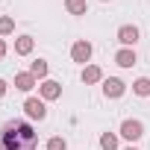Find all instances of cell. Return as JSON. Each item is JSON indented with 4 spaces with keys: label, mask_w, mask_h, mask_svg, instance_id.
Returning <instances> with one entry per match:
<instances>
[{
    "label": "cell",
    "mask_w": 150,
    "mask_h": 150,
    "mask_svg": "<svg viewBox=\"0 0 150 150\" xmlns=\"http://www.w3.org/2000/svg\"><path fill=\"white\" fill-rule=\"evenodd\" d=\"M0 147L3 150H35L38 147V132L27 121H9L0 129Z\"/></svg>",
    "instance_id": "cell-1"
},
{
    "label": "cell",
    "mask_w": 150,
    "mask_h": 150,
    "mask_svg": "<svg viewBox=\"0 0 150 150\" xmlns=\"http://www.w3.org/2000/svg\"><path fill=\"white\" fill-rule=\"evenodd\" d=\"M121 135H124L127 141H138V138L144 135V124L129 118V121H124V124H121Z\"/></svg>",
    "instance_id": "cell-2"
},
{
    "label": "cell",
    "mask_w": 150,
    "mask_h": 150,
    "mask_svg": "<svg viewBox=\"0 0 150 150\" xmlns=\"http://www.w3.org/2000/svg\"><path fill=\"white\" fill-rule=\"evenodd\" d=\"M24 112H27L30 118H35V121H44V115H47V106H44V100H38V97H30V100L24 103Z\"/></svg>",
    "instance_id": "cell-3"
},
{
    "label": "cell",
    "mask_w": 150,
    "mask_h": 150,
    "mask_svg": "<svg viewBox=\"0 0 150 150\" xmlns=\"http://www.w3.org/2000/svg\"><path fill=\"white\" fill-rule=\"evenodd\" d=\"M71 59H74V62H83V65H86V62L91 59V44H88V41H77V44L71 47Z\"/></svg>",
    "instance_id": "cell-4"
},
{
    "label": "cell",
    "mask_w": 150,
    "mask_h": 150,
    "mask_svg": "<svg viewBox=\"0 0 150 150\" xmlns=\"http://www.w3.org/2000/svg\"><path fill=\"white\" fill-rule=\"evenodd\" d=\"M38 91H41V100H56V97H62V86L53 83V80H44V83L38 86Z\"/></svg>",
    "instance_id": "cell-5"
},
{
    "label": "cell",
    "mask_w": 150,
    "mask_h": 150,
    "mask_svg": "<svg viewBox=\"0 0 150 150\" xmlns=\"http://www.w3.org/2000/svg\"><path fill=\"white\" fill-rule=\"evenodd\" d=\"M124 88H127V86H124L118 77L103 80V94H106V97H121V94H124Z\"/></svg>",
    "instance_id": "cell-6"
},
{
    "label": "cell",
    "mask_w": 150,
    "mask_h": 150,
    "mask_svg": "<svg viewBox=\"0 0 150 150\" xmlns=\"http://www.w3.org/2000/svg\"><path fill=\"white\" fill-rule=\"evenodd\" d=\"M118 41H121V44H127V47H129V44H135V41H138V30H135V27H129V24H127V27H121V30H118Z\"/></svg>",
    "instance_id": "cell-7"
},
{
    "label": "cell",
    "mask_w": 150,
    "mask_h": 150,
    "mask_svg": "<svg viewBox=\"0 0 150 150\" xmlns=\"http://www.w3.org/2000/svg\"><path fill=\"white\" fill-rule=\"evenodd\" d=\"M100 80H103V71H100L97 65L83 68V83H86V86H94V83H100Z\"/></svg>",
    "instance_id": "cell-8"
},
{
    "label": "cell",
    "mask_w": 150,
    "mask_h": 150,
    "mask_svg": "<svg viewBox=\"0 0 150 150\" xmlns=\"http://www.w3.org/2000/svg\"><path fill=\"white\" fill-rule=\"evenodd\" d=\"M115 62H118L121 68H132L138 59H135V53H132L129 47H124V50H118V53H115Z\"/></svg>",
    "instance_id": "cell-9"
},
{
    "label": "cell",
    "mask_w": 150,
    "mask_h": 150,
    "mask_svg": "<svg viewBox=\"0 0 150 150\" xmlns=\"http://www.w3.org/2000/svg\"><path fill=\"white\" fill-rule=\"evenodd\" d=\"M33 35H21V38H15V53L18 56H27V53H33Z\"/></svg>",
    "instance_id": "cell-10"
},
{
    "label": "cell",
    "mask_w": 150,
    "mask_h": 150,
    "mask_svg": "<svg viewBox=\"0 0 150 150\" xmlns=\"http://www.w3.org/2000/svg\"><path fill=\"white\" fill-rule=\"evenodd\" d=\"M35 86V77H33V74L27 71V74H18V77H15V88H21V91H30Z\"/></svg>",
    "instance_id": "cell-11"
},
{
    "label": "cell",
    "mask_w": 150,
    "mask_h": 150,
    "mask_svg": "<svg viewBox=\"0 0 150 150\" xmlns=\"http://www.w3.org/2000/svg\"><path fill=\"white\" fill-rule=\"evenodd\" d=\"M65 9H68L71 15H86L88 3H86V0H65Z\"/></svg>",
    "instance_id": "cell-12"
},
{
    "label": "cell",
    "mask_w": 150,
    "mask_h": 150,
    "mask_svg": "<svg viewBox=\"0 0 150 150\" xmlns=\"http://www.w3.org/2000/svg\"><path fill=\"white\" fill-rule=\"evenodd\" d=\"M132 91H135L138 97H150V80H147V77H138V80L132 83Z\"/></svg>",
    "instance_id": "cell-13"
},
{
    "label": "cell",
    "mask_w": 150,
    "mask_h": 150,
    "mask_svg": "<svg viewBox=\"0 0 150 150\" xmlns=\"http://www.w3.org/2000/svg\"><path fill=\"white\" fill-rule=\"evenodd\" d=\"M47 71H50V68H47V62H44V59H35V62L30 65V74H33L35 80H41V77H47Z\"/></svg>",
    "instance_id": "cell-14"
},
{
    "label": "cell",
    "mask_w": 150,
    "mask_h": 150,
    "mask_svg": "<svg viewBox=\"0 0 150 150\" xmlns=\"http://www.w3.org/2000/svg\"><path fill=\"white\" fill-rule=\"evenodd\" d=\"M100 147H103V150H115V147H118V135H115V132H103V135H100Z\"/></svg>",
    "instance_id": "cell-15"
},
{
    "label": "cell",
    "mask_w": 150,
    "mask_h": 150,
    "mask_svg": "<svg viewBox=\"0 0 150 150\" xmlns=\"http://www.w3.org/2000/svg\"><path fill=\"white\" fill-rule=\"evenodd\" d=\"M15 33V21L12 18H0V35H9Z\"/></svg>",
    "instance_id": "cell-16"
},
{
    "label": "cell",
    "mask_w": 150,
    "mask_h": 150,
    "mask_svg": "<svg viewBox=\"0 0 150 150\" xmlns=\"http://www.w3.org/2000/svg\"><path fill=\"white\" fill-rule=\"evenodd\" d=\"M47 150H68V144H65V138H59V135H56V138H50V141H47Z\"/></svg>",
    "instance_id": "cell-17"
},
{
    "label": "cell",
    "mask_w": 150,
    "mask_h": 150,
    "mask_svg": "<svg viewBox=\"0 0 150 150\" xmlns=\"http://www.w3.org/2000/svg\"><path fill=\"white\" fill-rule=\"evenodd\" d=\"M0 56H6V41L0 38Z\"/></svg>",
    "instance_id": "cell-18"
},
{
    "label": "cell",
    "mask_w": 150,
    "mask_h": 150,
    "mask_svg": "<svg viewBox=\"0 0 150 150\" xmlns=\"http://www.w3.org/2000/svg\"><path fill=\"white\" fill-rule=\"evenodd\" d=\"M3 94H6V83H3V80H0V97H3Z\"/></svg>",
    "instance_id": "cell-19"
},
{
    "label": "cell",
    "mask_w": 150,
    "mask_h": 150,
    "mask_svg": "<svg viewBox=\"0 0 150 150\" xmlns=\"http://www.w3.org/2000/svg\"><path fill=\"white\" fill-rule=\"evenodd\" d=\"M127 150H135V147H127Z\"/></svg>",
    "instance_id": "cell-20"
}]
</instances>
